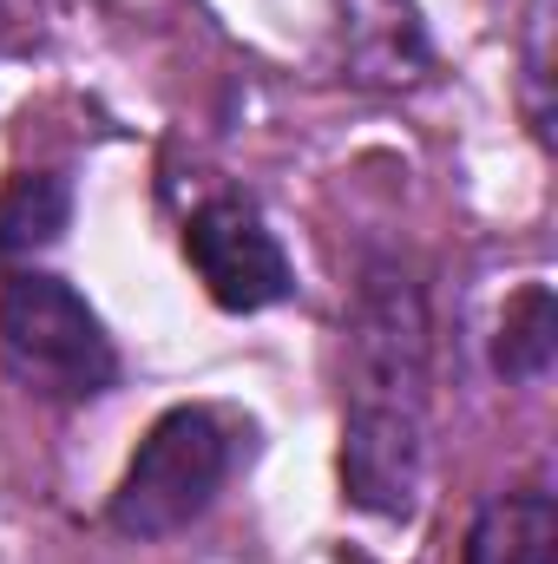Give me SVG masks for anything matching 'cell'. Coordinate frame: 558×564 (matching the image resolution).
I'll return each instance as SVG.
<instances>
[{
  "label": "cell",
  "mask_w": 558,
  "mask_h": 564,
  "mask_svg": "<svg viewBox=\"0 0 558 564\" xmlns=\"http://www.w3.org/2000/svg\"><path fill=\"white\" fill-rule=\"evenodd\" d=\"M427 394L433 315L401 257H368L348 308V408H342V499L368 519L415 525L427 492Z\"/></svg>",
  "instance_id": "6da1fadb"
},
{
  "label": "cell",
  "mask_w": 558,
  "mask_h": 564,
  "mask_svg": "<svg viewBox=\"0 0 558 564\" xmlns=\"http://www.w3.org/2000/svg\"><path fill=\"white\" fill-rule=\"evenodd\" d=\"M257 453V426L237 408H211V401H184L171 414H158L151 433L139 440L126 479L112 486L106 525L119 539H178L184 525H197L217 492L237 479V466Z\"/></svg>",
  "instance_id": "7a4b0ae2"
},
{
  "label": "cell",
  "mask_w": 558,
  "mask_h": 564,
  "mask_svg": "<svg viewBox=\"0 0 558 564\" xmlns=\"http://www.w3.org/2000/svg\"><path fill=\"white\" fill-rule=\"evenodd\" d=\"M0 355L20 388L86 408L119 388V348L93 302L66 276L46 270H13L0 282Z\"/></svg>",
  "instance_id": "3957f363"
},
{
  "label": "cell",
  "mask_w": 558,
  "mask_h": 564,
  "mask_svg": "<svg viewBox=\"0 0 558 564\" xmlns=\"http://www.w3.org/2000/svg\"><path fill=\"white\" fill-rule=\"evenodd\" d=\"M184 257L204 282V295L230 315H257L296 295V270L282 257L277 230L250 197H211L184 224Z\"/></svg>",
  "instance_id": "277c9868"
},
{
  "label": "cell",
  "mask_w": 558,
  "mask_h": 564,
  "mask_svg": "<svg viewBox=\"0 0 558 564\" xmlns=\"http://www.w3.org/2000/svg\"><path fill=\"white\" fill-rule=\"evenodd\" d=\"M342 66L355 86H415L433 73V40L415 0H342Z\"/></svg>",
  "instance_id": "5b68a950"
},
{
  "label": "cell",
  "mask_w": 558,
  "mask_h": 564,
  "mask_svg": "<svg viewBox=\"0 0 558 564\" xmlns=\"http://www.w3.org/2000/svg\"><path fill=\"white\" fill-rule=\"evenodd\" d=\"M466 564H558V506L546 486L500 492L466 532Z\"/></svg>",
  "instance_id": "8992f818"
},
{
  "label": "cell",
  "mask_w": 558,
  "mask_h": 564,
  "mask_svg": "<svg viewBox=\"0 0 558 564\" xmlns=\"http://www.w3.org/2000/svg\"><path fill=\"white\" fill-rule=\"evenodd\" d=\"M73 224V177L66 171H13L0 191V263L40 257Z\"/></svg>",
  "instance_id": "52a82bcc"
},
{
  "label": "cell",
  "mask_w": 558,
  "mask_h": 564,
  "mask_svg": "<svg viewBox=\"0 0 558 564\" xmlns=\"http://www.w3.org/2000/svg\"><path fill=\"white\" fill-rule=\"evenodd\" d=\"M558 361V302L552 282H526L506 315H500V335H493V368L513 381V388H539Z\"/></svg>",
  "instance_id": "ba28073f"
},
{
  "label": "cell",
  "mask_w": 558,
  "mask_h": 564,
  "mask_svg": "<svg viewBox=\"0 0 558 564\" xmlns=\"http://www.w3.org/2000/svg\"><path fill=\"white\" fill-rule=\"evenodd\" d=\"M552 0H533L526 13V93H533V132L552 144Z\"/></svg>",
  "instance_id": "9c48e42d"
},
{
  "label": "cell",
  "mask_w": 558,
  "mask_h": 564,
  "mask_svg": "<svg viewBox=\"0 0 558 564\" xmlns=\"http://www.w3.org/2000/svg\"><path fill=\"white\" fill-rule=\"evenodd\" d=\"M20 46V26H13V0H0V53Z\"/></svg>",
  "instance_id": "30bf717a"
}]
</instances>
